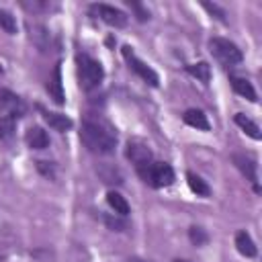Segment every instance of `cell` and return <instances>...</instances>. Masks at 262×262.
Wrapping results in <instances>:
<instances>
[{"label":"cell","mask_w":262,"mask_h":262,"mask_svg":"<svg viewBox=\"0 0 262 262\" xmlns=\"http://www.w3.org/2000/svg\"><path fill=\"white\" fill-rule=\"evenodd\" d=\"M80 139L94 154H111L117 145L115 129L102 119H86L80 129Z\"/></svg>","instance_id":"1"},{"label":"cell","mask_w":262,"mask_h":262,"mask_svg":"<svg viewBox=\"0 0 262 262\" xmlns=\"http://www.w3.org/2000/svg\"><path fill=\"white\" fill-rule=\"evenodd\" d=\"M76 74H78L80 88L86 90V92L94 90L102 82V78H104V70H102L100 61L92 59L86 53H78L76 55Z\"/></svg>","instance_id":"2"},{"label":"cell","mask_w":262,"mask_h":262,"mask_svg":"<svg viewBox=\"0 0 262 262\" xmlns=\"http://www.w3.org/2000/svg\"><path fill=\"white\" fill-rule=\"evenodd\" d=\"M209 49H211L213 57H215L221 66H225V68L237 66V63H242V59H244L242 49H239L233 41L223 39V37H213V39L209 41Z\"/></svg>","instance_id":"3"},{"label":"cell","mask_w":262,"mask_h":262,"mask_svg":"<svg viewBox=\"0 0 262 262\" xmlns=\"http://www.w3.org/2000/svg\"><path fill=\"white\" fill-rule=\"evenodd\" d=\"M137 174L143 178V182H147V184L154 186V188L170 186V184L174 182V178H176L172 166L166 164V162H151L147 168L139 170Z\"/></svg>","instance_id":"4"},{"label":"cell","mask_w":262,"mask_h":262,"mask_svg":"<svg viewBox=\"0 0 262 262\" xmlns=\"http://www.w3.org/2000/svg\"><path fill=\"white\" fill-rule=\"evenodd\" d=\"M121 53H123V57H125V61H127V66L141 78V80H145L149 86H158L160 84V78H158V74L145 63V61H141L135 53H133V49L129 47V45H123L121 47Z\"/></svg>","instance_id":"5"},{"label":"cell","mask_w":262,"mask_h":262,"mask_svg":"<svg viewBox=\"0 0 262 262\" xmlns=\"http://www.w3.org/2000/svg\"><path fill=\"white\" fill-rule=\"evenodd\" d=\"M125 154H127V158L131 160V164L135 166L137 172L151 164V149H149V145L143 139H137V137L129 139Z\"/></svg>","instance_id":"6"},{"label":"cell","mask_w":262,"mask_h":262,"mask_svg":"<svg viewBox=\"0 0 262 262\" xmlns=\"http://www.w3.org/2000/svg\"><path fill=\"white\" fill-rule=\"evenodd\" d=\"M90 10H92L100 20H104L108 27H115V29L127 27V20H129L127 14H125L123 10H119V8H115V6H108V4H92Z\"/></svg>","instance_id":"7"},{"label":"cell","mask_w":262,"mask_h":262,"mask_svg":"<svg viewBox=\"0 0 262 262\" xmlns=\"http://www.w3.org/2000/svg\"><path fill=\"white\" fill-rule=\"evenodd\" d=\"M0 113H2V117H12L14 121H18L27 113V106L14 92L2 88L0 90Z\"/></svg>","instance_id":"8"},{"label":"cell","mask_w":262,"mask_h":262,"mask_svg":"<svg viewBox=\"0 0 262 262\" xmlns=\"http://www.w3.org/2000/svg\"><path fill=\"white\" fill-rule=\"evenodd\" d=\"M231 160H233L235 168L254 184V190L258 192L260 190L258 188V164H256L254 156H250V154H233Z\"/></svg>","instance_id":"9"},{"label":"cell","mask_w":262,"mask_h":262,"mask_svg":"<svg viewBox=\"0 0 262 262\" xmlns=\"http://www.w3.org/2000/svg\"><path fill=\"white\" fill-rule=\"evenodd\" d=\"M25 141H27V145H29L31 149H45V147L49 145V135H47V131H45L43 127L33 125V127L27 129Z\"/></svg>","instance_id":"10"},{"label":"cell","mask_w":262,"mask_h":262,"mask_svg":"<svg viewBox=\"0 0 262 262\" xmlns=\"http://www.w3.org/2000/svg\"><path fill=\"white\" fill-rule=\"evenodd\" d=\"M47 90H49V96L53 98L55 104H63V102H66V96H63V84H61V68H59V63H55V68H53V72H51Z\"/></svg>","instance_id":"11"},{"label":"cell","mask_w":262,"mask_h":262,"mask_svg":"<svg viewBox=\"0 0 262 262\" xmlns=\"http://www.w3.org/2000/svg\"><path fill=\"white\" fill-rule=\"evenodd\" d=\"M229 82H231V88L235 90V94L248 98L250 102H256L258 96H256V90L252 86V82H248L246 78H239V76H229Z\"/></svg>","instance_id":"12"},{"label":"cell","mask_w":262,"mask_h":262,"mask_svg":"<svg viewBox=\"0 0 262 262\" xmlns=\"http://www.w3.org/2000/svg\"><path fill=\"white\" fill-rule=\"evenodd\" d=\"M43 119H45V123H47L51 129H55V131H59V133L72 129V125H74V121H72L68 115H61V113H49V111H45V113H43Z\"/></svg>","instance_id":"13"},{"label":"cell","mask_w":262,"mask_h":262,"mask_svg":"<svg viewBox=\"0 0 262 262\" xmlns=\"http://www.w3.org/2000/svg\"><path fill=\"white\" fill-rule=\"evenodd\" d=\"M235 248L246 258H254L258 254V248H256V244H254V239L250 237L248 231H237L235 233Z\"/></svg>","instance_id":"14"},{"label":"cell","mask_w":262,"mask_h":262,"mask_svg":"<svg viewBox=\"0 0 262 262\" xmlns=\"http://www.w3.org/2000/svg\"><path fill=\"white\" fill-rule=\"evenodd\" d=\"M182 121H184L186 125L194 127V129H201V131H209V127H211L207 115H205L203 111H199V108H188V111L182 115Z\"/></svg>","instance_id":"15"},{"label":"cell","mask_w":262,"mask_h":262,"mask_svg":"<svg viewBox=\"0 0 262 262\" xmlns=\"http://www.w3.org/2000/svg\"><path fill=\"white\" fill-rule=\"evenodd\" d=\"M106 203H108V207L115 211V215H119V217H127L129 211H131L127 199H125L121 192H117V190H108V192H106Z\"/></svg>","instance_id":"16"},{"label":"cell","mask_w":262,"mask_h":262,"mask_svg":"<svg viewBox=\"0 0 262 262\" xmlns=\"http://www.w3.org/2000/svg\"><path fill=\"white\" fill-rule=\"evenodd\" d=\"M233 121H235V125H237V127H239V129H242L246 135H250L252 139H256V141H258V139L262 137L260 127H258V125H256L252 119H248L244 113H237V115L233 117Z\"/></svg>","instance_id":"17"},{"label":"cell","mask_w":262,"mask_h":262,"mask_svg":"<svg viewBox=\"0 0 262 262\" xmlns=\"http://www.w3.org/2000/svg\"><path fill=\"white\" fill-rule=\"evenodd\" d=\"M186 182H188V188H190L196 196H209V194H211L209 184H207L201 176H196L194 172H186Z\"/></svg>","instance_id":"18"},{"label":"cell","mask_w":262,"mask_h":262,"mask_svg":"<svg viewBox=\"0 0 262 262\" xmlns=\"http://www.w3.org/2000/svg\"><path fill=\"white\" fill-rule=\"evenodd\" d=\"M186 72H188L192 78H196V80H201V82H205V84L211 80V66H209L207 61L190 63V66H186Z\"/></svg>","instance_id":"19"},{"label":"cell","mask_w":262,"mask_h":262,"mask_svg":"<svg viewBox=\"0 0 262 262\" xmlns=\"http://www.w3.org/2000/svg\"><path fill=\"white\" fill-rule=\"evenodd\" d=\"M0 29H4L8 35H14L16 33V18L8 12V10H4V8H0Z\"/></svg>","instance_id":"20"},{"label":"cell","mask_w":262,"mask_h":262,"mask_svg":"<svg viewBox=\"0 0 262 262\" xmlns=\"http://www.w3.org/2000/svg\"><path fill=\"white\" fill-rule=\"evenodd\" d=\"M16 121L12 117H2L0 115V139H10L14 135Z\"/></svg>","instance_id":"21"},{"label":"cell","mask_w":262,"mask_h":262,"mask_svg":"<svg viewBox=\"0 0 262 262\" xmlns=\"http://www.w3.org/2000/svg\"><path fill=\"white\" fill-rule=\"evenodd\" d=\"M188 235H190V242L194 244V246H205L207 244V233L201 229V227H190V231H188Z\"/></svg>","instance_id":"22"},{"label":"cell","mask_w":262,"mask_h":262,"mask_svg":"<svg viewBox=\"0 0 262 262\" xmlns=\"http://www.w3.org/2000/svg\"><path fill=\"white\" fill-rule=\"evenodd\" d=\"M104 223L113 229V231H123L125 227H127V223H125V219H121L119 215H115V217H111V215H104Z\"/></svg>","instance_id":"23"},{"label":"cell","mask_w":262,"mask_h":262,"mask_svg":"<svg viewBox=\"0 0 262 262\" xmlns=\"http://www.w3.org/2000/svg\"><path fill=\"white\" fill-rule=\"evenodd\" d=\"M35 166H37V170L45 176V178H53L55 176V170H53V166L49 164V162H43V160H37L35 162Z\"/></svg>","instance_id":"24"},{"label":"cell","mask_w":262,"mask_h":262,"mask_svg":"<svg viewBox=\"0 0 262 262\" xmlns=\"http://www.w3.org/2000/svg\"><path fill=\"white\" fill-rule=\"evenodd\" d=\"M203 8H205V10H209L211 14H215L219 20H225V12H223V10H221L217 4H209V2H203Z\"/></svg>","instance_id":"25"},{"label":"cell","mask_w":262,"mask_h":262,"mask_svg":"<svg viewBox=\"0 0 262 262\" xmlns=\"http://www.w3.org/2000/svg\"><path fill=\"white\" fill-rule=\"evenodd\" d=\"M129 4H131V8L137 12V18H139V20H147V18H149V12L143 10L141 4H137V2H129Z\"/></svg>","instance_id":"26"},{"label":"cell","mask_w":262,"mask_h":262,"mask_svg":"<svg viewBox=\"0 0 262 262\" xmlns=\"http://www.w3.org/2000/svg\"><path fill=\"white\" fill-rule=\"evenodd\" d=\"M133 262H139V260H133Z\"/></svg>","instance_id":"27"},{"label":"cell","mask_w":262,"mask_h":262,"mask_svg":"<svg viewBox=\"0 0 262 262\" xmlns=\"http://www.w3.org/2000/svg\"><path fill=\"white\" fill-rule=\"evenodd\" d=\"M176 262H182V260H176Z\"/></svg>","instance_id":"28"}]
</instances>
